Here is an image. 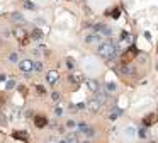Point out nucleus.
<instances>
[{
	"instance_id": "f257e3e1",
	"label": "nucleus",
	"mask_w": 158,
	"mask_h": 143,
	"mask_svg": "<svg viewBox=\"0 0 158 143\" xmlns=\"http://www.w3.org/2000/svg\"><path fill=\"white\" fill-rule=\"evenodd\" d=\"M99 56H102L104 60H110V58H114L116 56V46L112 44V43H102L100 46H99Z\"/></svg>"
},
{
	"instance_id": "f03ea898",
	"label": "nucleus",
	"mask_w": 158,
	"mask_h": 143,
	"mask_svg": "<svg viewBox=\"0 0 158 143\" xmlns=\"http://www.w3.org/2000/svg\"><path fill=\"white\" fill-rule=\"evenodd\" d=\"M14 34H15V38H17V41L21 43L22 46H24V44H27V43H29V34L26 33V29H24V27H15V29H14Z\"/></svg>"
},
{
	"instance_id": "7ed1b4c3",
	"label": "nucleus",
	"mask_w": 158,
	"mask_h": 143,
	"mask_svg": "<svg viewBox=\"0 0 158 143\" xmlns=\"http://www.w3.org/2000/svg\"><path fill=\"white\" fill-rule=\"evenodd\" d=\"M136 54H138V49H136L134 46H131L129 49H128V51L124 53V56L121 58V61H123L124 65H126V63H129V61L133 60V58H136Z\"/></svg>"
},
{
	"instance_id": "20e7f679",
	"label": "nucleus",
	"mask_w": 158,
	"mask_h": 143,
	"mask_svg": "<svg viewBox=\"0 0 158 143\" xmlns=\"http://www.w3.org/2000/svg\"><path fill=\"white\" fill-rule=\"evenodd\" d=\"M155 123H158V113H150L148 116H144L143 118V126H153Z\"/></svg>"
},
{
	"instance_id": "39448f33",
	"label": "nucleus",
	"mask_w": 158,
	"mask_h": 143,
	"mask_svg": "<svg viewBox=\"0 0 158 143\" xmlns=\"http://www.w3.org/2000/svg\"><path fill=\"white\" fill-rule=\"evenodd\" d=\"M78 133H82L85 136H94V129L90 128L89 124H85V123H78Z\"/></svg>"
},
{
	"instance_id": "423d86ee",
	"label": "nucleus",
	"mask_w": 158,
	"mask_h": 143,
	"mask_svg": "<svg viewBox=\"0 0 158 143\" xmlns=\"http://www.w3.org/2000/svg\"><path fill=\"white\" fill-rule=\"evenodd\" d=\"M19 68H21L24 73H29L31 70H34V63L31 60H22L21 63H19Z\"/></svg>"
},
{
	"instance_id": "0eeeda50",
	"label": "nucleus",
	"mask_w": 158,
	"mask_h": 143,
	"mask_svg": "<svg viewBox=\"0 0 158 143\" xmlns=\"http://www.w3.org/2000/svg\"><path fill=\"white\" fill-rule=\"evenodd\" d=\"M95 31H99L100 34H104V36H110V27L109 26H105V24H95V27H94Z\"/></svg>"
},
{
	"instance_id": "6e6552de",
	"label": "nucleus",
	"mask_w": 158,
	"mask_h": 143,
	"mask_svg": "<svg viewBox=\"0 0 158 143\" xmlns=\"http://www.w3.org/2000/svg\"><path fill=\"white\" fill-rule=\"evenodd\" d=\"M34 124H36V128H44L48 124V119L44 116H34Z\"/></svg>"
},
{
	"instance_id": "1a4fd4ad",
	"label": "nucleus",
	"mask_w": 158,
	"mask_h": 143,
	"mask_svg": "<svg viewBox=\"0 0 158 143\" xmlns=\"http://www.w3.org/2000/svg\"><path fill=\"white\" fill-rule=\"evenodd\" d=\"M12 136H14L15 140H22V142H29V135L26 133V131H14L12 133Z\"/></svg>"
},
{
	"instance_id": "9d476101",
	"label": "nucleus",
	"mask_w": 158,
	"mask_h": 143,
	"mask_svg": "<svg viewBox=\"0 0 158 143\" xmlns=\"http://www.w3.org/2000/svg\"><path fill=\"white\" fill-rule=\"evenodd\" d=\"M46 78H48V82L53 85V83H56V80L60 78V73L56 72V70H51V72H48V75H46Z\"/></svg>"
},
{
	"instance_id": "9b49d317",
	"label": "nucleus",
	"mask_w": 158,
	"mask_h": 143,
	"mask_svg": "<svg viewBox=\"0 0 158 143\" xmlns=\"http://www.w3.org/2000/svg\"><path fill=\"white\" fill-rule=\"evenodd\" d=\"M85 41H87L89 44H92V43H99V41H102V38H100L99 34H89V36L85 38Z\"/></svg>"
},
{
	"instance_id": "f8f14e48",
	"label": "nucleus",
	"mask_w": 158,
	"mask_h": 143,
	"mask_svg": "<svg viewBox=\"0 0 158 143\" xmlns=\"http://www.w3.org/2000/svg\"><path fill=\"white\" fill-rule=\"evenodd\" d=\"M83 80V75L80 72H76V73H71L70 75V82H73V83H80Z\"/></svg>"
},
{
	"instance_id": "ddd939ff",
	"label": "nucleus",
	"mask_w": 158,
	"mask_h": 143,
	"mask_svg": "<svg viewBox=\"0 0 158 143\" xmlns=\"http://www.w3.org/2000/svg\"><path fill=\"white\" fill-rule=\"evenodd\" d=\"M31 38L32 39H36V41H39V39H43V33H41V29H32V33H31Z\"/></svg>"
},
{
	"instance_id": "4468645a",
	"label": "nucleus",
	"mask_w": 158,
	"mask_h": 143,
	"mask_svg": "<svg viewBox=\"0 0 158 143\" xmlns=\"http://www.w3.org/2000/svg\"><path fill=\"white\" fill-rule=\"evenodd\" d=\"M87 85H89V89L92 90V92H97V90H99V83H97V80H89L87 82Z\"/></svg>"
},
{
	"instance_id": "2eb2a0df",
	"label": "nucleus",
	"mask_w": 158,
	"mask_h": 143,
	"mask_svg": "<svg viewBox=\"0 0 158 143\" xmlns=\"http://www.w3.org/2000/svg\"><path fill=\"white\" fill-rule=\"evenodd\" d=\"M99 107H100V102H99V101H92L89 104V109H90V111H94V113H97Z\"/></svg>"
},
{
	"instance_id": "dca6fc26",
	"label": "nucleus",
	"mask_w": 158,
	"mask_h": 143,
	"mask_svg": "<svg viewBox=\"0 0 158 143\" xmlns=\"http://www.w3.org/2000/svg\"><path fill=\"white\" fill-rule=\"evenodd\" d=\"M105 89H107L109 92H114V90H117V85L114 83V82H109V83L105 85Z\"/></svg>"
},
{
	"instance_id": "f3484780",
	"label": "nucleus",
	"mask_w": 158,
	"mask_h": 143,
	"mask_svg": "<svg viewBox=\"0 0 158 143\" xmlns=\"http://www.w3.org/2000/svg\"><path fill=\"white\" fill-rule=\"evenodd\" d=\"M24 7H26V9H29V10H34V9H36V5L32 4V2H29V0H26V2H24Z\"/></svg>"
},
{
	"instance_id": "a211bd4d",
	"label": "nucleus",
	"mask_w": 158,
	"mask_h": 143,
	"mask_svg": "<svg viewBox=\"0 0 158 143\" xmlns=\"http://www.w3.org/2000/svg\"><path fill=\"white\" fill-rule=\"evenodd\" d=\"M10 19H12V20H19V22H22V20H24V17H22L21 14H12V15H10Z\"/></svg>"
},
{
	"instance_id": "6ab92c4d",
	"label": "nucleus",
	"mask_w": 158,
	"mask_h": 143,
	"mask_svg": "<svg viewBox=\"0 0 158 143\" xmlns=\"http://www.w3.org/2000/svg\"><path fill=\"white\" fill-rule=\"evenodd\" d=\"M107 14H110V15H112V17H114V19H117V17H119V15H121V10H119V9H114V10H112V12H107Z\"/></svg>"
},
{
	"instance_id": "aec40b11",
	"label": "nucleus",
	"mask_w": 158,
	"mask_h": 143,
	"mask_svg": "<svg viewBox=\"0 0 158 143\" xmlns=\"http://www.w3.org/2000/svg\"><path fill=\"white\" fill-rule=\"evenodd\" d=\"M138 135H139V138H146V128H139L138 129Z\"/></svg>"
},
{
	"instance_id": "412c9836",
	"label": "nucleus",
	"mask_w": 158,
	"mask_h": 143,
	"mask_svg": "<svg viewBox=\"0 0 158 143\" xmlns=\"http://www.w3.org/2000/svg\"><path fill=\"white\" fill-rule=\"evenodd\" d=\"M66 67H68L70 70H75V63H73V60H71V58H68V60H66Z\"/></svg>"
},
{
	"instance_id": "4be33fe9",
	"label": "nucleus",
	"mask_w": 158,
	"mask_h": 143,
	"mask_svg": "<svg viewBox=\"0 0 158 143\" xmlns=\"http://www.w3.org/2000/svg\"><path fill=\"white\" fill-rule=\"evenodd\" d=\"M34 70H36V72H41V70H43V63L36 61V63H34Z\"/></svg>"
},
{
	"instance_id": "5701e85b",
	"label": "nucleus",
	"mask_w": 158,
	"mask_h": 143,
	"mask_svg": "<svg viewBox=\"0 0 158 143\" xmlns=\"http://www.w3.org/2000/svg\"><path fill=\"white\" fill-rule=\"evenodd\" d=\"M66 126H68V128H75V126H76V123L73 121V119H70V121H66Z\"/></svg>"
},
{
	"instance_id": "b1692460",
	"label": "nucleus",
	"mask_w": 158,
	"mask_h": 143,
	"mask_svg": "<svg viewBox=\"0 0 158 143\" xmlns=\"http://www.w3.org/2000/svg\"><path fill=\"white\" fill-rule=\"evenodd\" d=\"M15 87V80H9L7 82V89H14Z\"/></svg>"
},
{
	"instance_id": "393cba45",
	"label": "nucleus",
	"mask_w": 158,
	"mask_h": 143,
	"mask_svg": "<svg viewBox=\"0 0 158 143\" xmlns=\"http://www.w3.org/2000/svg\"><path fill=\"white\" fill-rule=\"evenodd\" d=\"M51 99H53V101H60V94H58V92H53V94H51Z\"/></svg>"
},
{
	"instance_id": "a878e982",
	"label": "nucleus",
	"mask_w": 158,
	"mask_h": 143,
	"mask_svg": "<svg viewBox=\"0 0 158 143\" xmlns=\"http://www.w3.org/2000/svg\"><path fill=\"white\" fill-rule=\"evenodd\" d=\"M36 90H38L39 94H43V95H44V92H46V90H44V87H41V85H38V87H36Z\"/></svg>"
},
{
	"instance_id": "bb28decb",
	"label": "nucleus",
	"mask_w": 158,
	"mask_h": 143,
	"mask_svg": "<svg viewBox=\"0 0 158 143\" xmlns=\"http://www.w3.org/2000/svg\"><path fill=\"white\" fill-rule=\"evenodd\" d=\"M9 60H10V61H17V53H12L10 56H9Z\"/></svg>"
},
{
	"instance_id": "cd10ccee",
	"label": "nucleus",
	"mask_w": 158,
	"mask_h": 143,
	"mask_svg": "<svg viewBox=\"0 0 158 143\" xmlns=\"http://www.w3.org/2000/svg\"><path fill=\"white\" fill-rule=\"evenodd\" d=\"M126 135H131V136H133V135H134V129H133V128H126Z\"/></svg>"
},
{
	"instance_id": "c85d7f7f",
	"label": "nucleus",
	"mask_w": 158,
	"mask_h": 143,
	"mask_svg": "<svg viewBox=\"0 0 158 143\" xmlns=\"http://www.w3.org/2000/svg\"><path fill=\"white\" fill-rule=\"evenodd\" d=\"M19 90H21V94H26V92H27V89L26 87H19Z\"/></svg>"
},
{
	"instance_id": "c756f323",
	"label": "nucleus",
	"mask_w": 158,
	"mask_h": 143,
	"mask_svg": "<svg viewBox=\"0 0 158 143\" xmlns=\"http://www.w3.org/2000/svg\"><path fill=\"white\" fill-rule=\"evenodd\" d=\"M5 102V97H4V94H0V104H4Z\"/></svg>"
},
{
	"instance_id": "7c9ffc66",
	"label": "nucleus",
	"mask_w": 158,
	"mask_h": 143,
	"mask_svg": "<svg viewBox=\"0 0 158 143\" xmlns=\"http://www.w3.org/2000/svg\"><path fill=\"white\" fill-rule=\"evenodd\" d=\"M55 113H56V116H60V114H61V113H63V111H61V109H60V107H56V111H55Z\"/></svg>"
},
{
	"instance_id": "2f4dec72",
	"label": "nucleus",
	"mask_w": 158,
	"mask_h": 143,
	"mask_svg": "<svg viewBox=\"0 0 158 143\" xmlns=\"http://www.w3.org/2000/svg\"><path fill=\"white\" fill-rule=\"evenodd\" d=\"M4 80H5V75L2 73V75H0V82H4Z\"/></svg>"
},
{
	"instance_id": "473e14b6",
	"label": "nucleus",
	"mask_w": 158,
	"mask_h": 143,
	"mask_svg": "<svg viewBox=\"0 0 158 143\" xmlns=\"http://www.w3.org/2000/svg\"><path fill=\"white\" fill-rule=\"evenodd\" d=\"M60 143H70V142H68V140H61Z\"/></svg>"
},
{
	"instance_id": "72a5a7b5",
	"label": "nucleus",
	"mask_w": 158,
	"mask_h": 143,
	"mask_svg": "<svg viewBox=\"0 0 158 143\" xmlns=\"http://www.w3.org/2000/svg\"><path fill=\"white\" fill-rule=\"evenodd\" d=\"M83 143H90V142H83Z\"/></svg>"
},
{
	"instance_id": "f704fd0d",
	"label": "nucleus",
	"mask_w": 158,
	"mask_h": 143,
	"mask_svg": "<svg viewBox=\"0 0 158 143\" xmlns=\"http://www.w3.org/2000/svg\"><path fill=\"white\" fill-rule=\"evenodd\" d=\"M0 142H2V136H0Z\"/></svg>"
},
{
	"instance_id": "c9c22d12",
	"label": "nucleus",
	"mask_w": 158,
	"mask_h": 143,
	"mask_svg": "<svg viewBox=\"0 0 158 143\" xmlns=\"http://www.w3.org/2000/svg\"><path fill=\"white\" fill-rule=\"evenodd\" d=\"M157 70H158V65H157Z\"/></svg>"
},
{
	"instance_id": "e433bc0d",
	"label": "nucleus",
	"mask_w": 158,
	"mask_h": 143,
	"mask_svg": "<svg viewBox=\"0 0 158 143\" xmlns=\"http://www.w3.org/2000/svg\"><path fill=\"white\" fill-rule=\"evenodd\" d=\"M150 143H155V142H150Z\"/></svg>"
}]
</instances>
